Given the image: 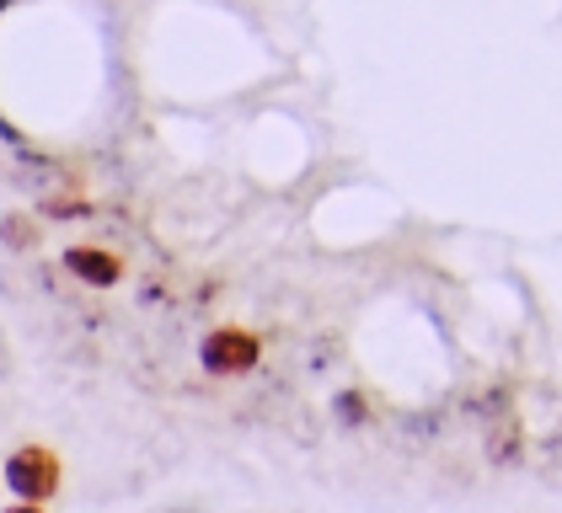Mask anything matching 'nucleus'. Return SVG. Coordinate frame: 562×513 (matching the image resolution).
I'll use <instances>...</instances> for the list:
<instances>
[{"instance_id":"10","label":"nucleus","mask_w":562,"mask_h":513,"mask_svg":"<svg viewBox=\"0 0 562 513\" xmlns=\"http://www.w3.org/2000/svg\"><path fill=\"white\" fill-rule=\"evenodd\" d=\"M0 145H11V150H22V145H27V134H22V128L11 124L5 113H0Z\"/></svg>"},{"instance_id":"2","label":"nucleus","mask_w":562,"mask_h":513,"mask_svg":"<svg viewBox=\"0 0 562 513\" xmlns=\"http://www.w3.org/2000/svg\"><path fill=\"white\" fill-rule=\"evenodd\" d=\"M199 364H204V375H220V380L252 375L262 364V338L247 332V327H215L199 342Z\"/></svg>"},{"instance_id":"4","label":"nucleus","mask_w":562,"mask_h":513,"mask_svg":"<svg viewBox=\"0 0 562 513\" xmlns=\"http://www.w3.org/2000/svg\"><path fill=\"white\" fill-rule=\"evenodd\" d=\"M65 273L76 284H87V289H119L124 262H119V252H108V247H65Z\"/></svg>"},{"instance_id":"11","label":"nucleus","mask_w":562,"mask_h":513,"mask_svg":"<svg viewBox=\"0 0 562 513\" xmlns=\"http://www.w3.org/2000/svg\"><path fill=\"white\" fill-rule=\"evenodd\" d=\"M11 5H22V0H0V16H5V11H11Z\"/></svg>"},{"instance_id":"7","label":"nucleus","mask_w":562,"mask_h":513,"mask_svg":"<svg viewBox=\"0 0 562 513\" xmlns=\"http://www.w3.org/2000/svg\"><path fill=\"white\" fill-rule=\"evenodd\" d=\"M0 247H5V252H16V256L38 252V219H33V214H22V209H11L5 219H0Z\"/></svg>"},{"instance_id":"5","label":"nucleus","mask_w":562,"mask_h":513,"mask_svg":"<svg viewBox=\"0 0 562 513\" xmlns=\"http://www.w3.org/2000/svg\"><path fill=\"white\" fill-rule=\"evenodd\" d=\"M509 407H515V385H509V380L482 385V390H472V396L461 401V412H467V418H476V423H482V428L493 423V418H504Z\"/></svg>"},{"instance_id":"6","label":"nucleus","mask_w":562,"mask_h":513,"mask_svg":"<svg viewBox=\"0 0 562 513\" xmlns=\"http://www.w3.org/2000/svg\"><path fill=\"white\" fill-rule=\"evenodd\" d=\"M333 423L348 428V433H359V428L375 423V407H370V396H364L359 385H344V390H333Z\"/></svg>"},{"instance_id":"1","label":"nucleus","mask_w":562,"mask_h":513,"mask_svg":"<svg viewBox=\"0 0 562 513\" xmlns=\"http://www.w3.org/2000/svg\"><path fill=\"white\" fill-rule=\"evenodd\" d=\"M59 481H65V466H59V455H54L48 444H22V449H11V460H5V487H11L16 503L44 509V503L59 498Z\"/></svg>"},{"instance_id":"3","label":"nucleus","mask_w":562,"mask_h":513,"mask_svg":"<svg viewBox=\"0 0 562 513\" xmlns=\"http://www.w3.org/2000/svg\"><path fill=\"white\" fill-rule=\"evenodd\" d=\"M525 449H530V438H525V418L515 407L482 428V460L493 470H519L525 466Z\"/></svg>"},{"instance_id":"8","label":"nucleus","mask_w":562,"mask_h":513,"mask_svg":"<svg viewBox=\"0 0 562 513\" xmlns=\"http://www.w3.org/2000/svg\"><path fill=\"white\" fill-rule=\"evenodd\" d=\"M38 214L54 219V225H70V219H97V204L81 198V193H44V198H38Z\"/></svg>"},{"instance_id":"9","label":"nucleus","mask_w":562,"mask_h":513,"mask_svg":"<svg viewBox=\"0 0 562 513\" xmlns=\"http://www.w3.org/2000/svg\"><path fill=\"white\" fill-rule=\"evenodd\" d=\"M402 433H407V438H418V444H429V438L445 433V412H413V418L402 423Z\"/></svg>"}]
</instances>
